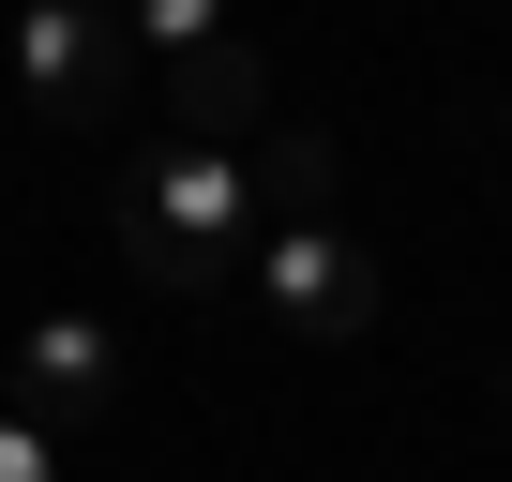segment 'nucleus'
<instances>
[{
    "instance_id": "obj_1",
    "label": "nucleus",
    "mask_w": 512,
    "mask_h": 482,
    "mask_svg": "<svg viewBox=\"0 0 512 482\" xmlns=\"http://www.w3.org/2000/svg\"><path fill=\"white\" fill-rule=\"evenodd\" d=\"M106 226H121L136 287H166V302H211V287L256 257V151H196V136H151V151L106 181Z\"/></svg>"
},
{
    "instance_id": "obj_2",
    "label": "nucleus",
    "mask_w": 512,
    "mask_h": 482,
    "mask_svg": "<svg viewBox=\"0 0 512 482\" xmlns=\"http://www.w3.org/2000/svg\"><path fill=\"white\" fill-rule=\"evenodd\" d=\"M256 317H272L287 347H362V332H377V241H347V226H272V241H256Z\"/></svg>"
},
{
    "instance_id": "obj_3",
    "label": "nucleus",
    "mask_w": 512,
    "mask_h": 482,
    "mask_svg": "<svg viewBox=\"0 0 512 482\" xmlns=\"http://www.w3.org/2000/svg\"><path fill=\"white\" fill-rule=\"evenodd\" d=\"M121 91H136L121 16H76V0H31V16H16V106L31 121L91 136V121H121Z\"/></svg>"
},
{
    "instance_id": "obj_4",
    "label": "nucleus",
    "mask_w": 512,
    "mask_h": 482,
    "mask_svg": "<svg viewBox=\"0 0 512 482\" xmlns=\"http://www.w3.org/2000/svg\"><path fill=\"white\" fill-rule=\"evenodd\" d=\"M0 392H16V407H31L46 437H91V422L121 407V332L61 302V317H31V332H16V362H0Z\"/></svg>"
},
{
    "instance_id": "obj_5",
    "label": "nucleus",
    "mask_w": 512,
    "mask_h": 482,
    "mask_svg": "<svg viewBox=\"0 0 512 482\" xmlns=\"http://www.w3.org/2000/svg\"><path fill=\"white\" fill-rule=\"evenodd\" d=\"M256 121H272V46H256V31H196V46L166 61V136L241 151Z\"/></svg>"
},
{
    "instance_id": "obj_6",
    "label": "nucleus",
    "mask_w": 512,
    "mask_h": 482,
    "mask_svg": "<svg viewBox=\"0 0 512 482\" xmlns=\"http://www.w3.org/2000/svg\"><path fill=\"white\" fill-rule=\"evenodd\" d=\"M256 196L272 226H332V136H256Z\"/></svg>"
},
{
    "instance_id": "obj_7",
    "label": "nucleus",
    "mask_w": 512,
    "mask_h": 482,
    "mask_svg": "<svg viewBox=\"0 0 512 482\" xmlns=\"http://www.w3.org/2000/svg\"><path fill=\"white\" fill-rule=\"evenodd\" d=\"M0 482H76V437H46L16 392H0Z\"/></svg>"
},
{
    "instance_id": "obj_8",
    "label": "nucleus",
    "mask_w": 512,
    "mask_h": 482,
    "mask_svg": "<svg viewBox=\"0 0 512 482\" xmlns=\"http://www.w3.org/2000/svg\"><path fill=\"white\" fill-rule=\"evenodd\" d=\"M497 422H512V362H497Z\"/></svg>"
}]
</instances>
